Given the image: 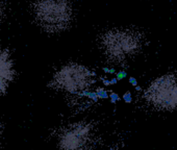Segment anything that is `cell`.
<instances>
[{
  "label": "cell",
  "instance_id": "6da1fadb",
  "mask_svg": "<svg viewBox=\"0 0 177 150\" xmlns=\"http://www.w3.org/2000/svg\"><path fill=\"white\" fill-rule=\"evenodd\" d=\"M32 11L35 21L48 32L67 29L73 17V9L68 0H37Z\"/></svg>",
  "mask_w": 177,
  "mask_h": 150
},
{
  "label": "cell",
  "instance_id": "8992f818",
  "mask_svg": "<svg viewBox=\"0 0 177 150\" xmlns=\"http://www.w3.org/2000/svg\"><path fill=\"white\" fill-rule=\"evenodd\" d=\"M15 75L13 61L6 50L0 49V95L7 90Z\"/></svg>",
  "mask_w": 177,
  "mask_h": 150
},
{
  "label": "cell",
  "instance_id": "7a4b0ae2",
  "mask_svg": "<svg viewBox=\"0 0 177 150\" xmlns=\"http://www.w3.org/2000/svg\"><path fill=\"white\" fill-rule=\"evenodd\" d=\"M149 103L158 110H177V76H160L150 84L145 92Z\"/></svg>",
  "mask_w": 177,
  "mask_h": 150
},
{
  "label": "cell",
  "instance_id": "5b68a950",
  "mask_svg": "<svg viewBox=\"0 0 177 150\" xmlns=\"http://www.w3.org/2000/svg\"><path fill=\"white\" fill-rule=\"evenodd\" d=\"M90 130L84 125H75L70 127L60 139L63 150H80L88 143Z\"/></svg>",
  "mask_w": 177,
  "mask_h": 150
},
{
  "label": "cell",
  "instance_id": "3957f363",
  "mask_svg": "<svg viewBox=\"0 0 177 150\" xmlns=\"http://www.w3.org/2000/svg\"><path fill=\"white\" fill-rule=\"evenodd\" d=\"M92 80L93 76L88 69L80 65L71 64L58 71L53 78V84L64 92L74 94L86 90Z\"/></svg>",
  "mask_w": 177,
  "mask_h": 150
},
{
  "label": "cell",
  "instance_id": "52a82bcc",
  "mask_svg": "<svg viewBox=\"0 0 177 150\" xmlns=\"http://www.w3.org/2000/svg\"><path fill=\"white\" fill-rule=\"evenodd\" d=\"M0 15H1V4H0Z\"/></svg>",
  "mask_w": 177,
  "mask_h": 150
},
{
  "label": "cell",
  "instance_id": "277c9868",
  "mask_svg": "<svg viewBox=\"0 0 177 150\" xmlns=\"http://www.w3.org/2000/svg\"><path fill=\"white\" fill-rule=\"evenodd\" d=\"M101 46L104 52L114 60H125L139 49L135 35L128 31H111L103 35Z\"/></svg>",
  "mask_w": 177,
  "mask_h": 150
}]
</instances>
